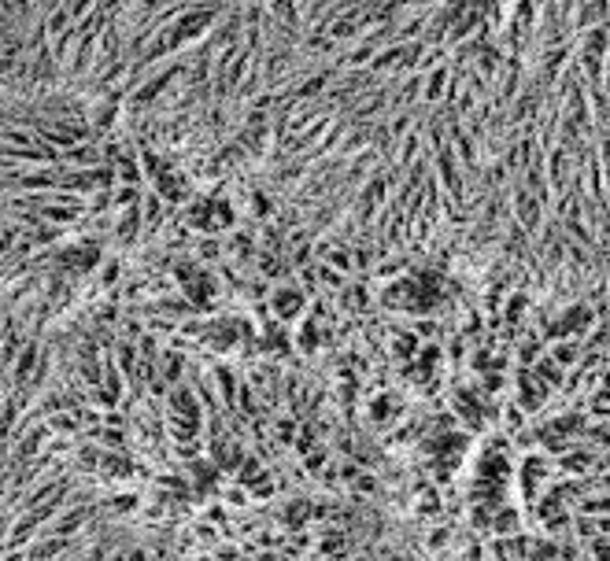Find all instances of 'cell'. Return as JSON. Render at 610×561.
<instances>
[{
	"instance_id": "obj_1",
	"label": "cell",
	"mask_w": 610,
	"mask_h": 561,
	"mask_svg": "<svg viewBox=\"0 0 610 561\" xmlns=\"http://www.w3.org/2000/svg\"><path fill=\"white\" fill-rule=\"evenodd\" d=\"M362 417H367L370 428H385L389 432L396 421L407 417V395L396 392V388H373V395L362 406Z\"/></svg>"
},
{
	"instance_id": "obj_2",
	"label": "cell",
	"mask_w": 610,
	"mask_h": 561,
	"mask_svg": "<svg viewBox=\"0 0 610 561\" xmlns=\"http://www.w3.org/2000/svg\"><path fill=\"white\" fill-rule=\"evenodd\" d=\"M307 292L296 285V280H277V285L270 288V314H274V321L277 325H293V321H299L307 314Z\"/></svg>"
},
{
	"instance_id": "obj_3",
	"label": "cell",
	"mask_w": 610,
	"mask_h": 561,
	"mask_svg": "<svg viewBox=\"0 0 610 561\" xmlns=\"http://www.w3.org/2000/svg\"><path fill=\"white\" fill-rule=\"evenodd\" d=\"M551 399V388L540 381V377H533V370H518L515 377V403L521 414H537V410H544V403Z\"/></svg>"
},
{
	"instance_id": "obj_4",
	"label": "cell",
	"mask_w": 610,
	"mask_h": 561,
	"mask_svg": "<svg viewBox=\"0 0 610 561\" xmlns=\"http://www.w3.org/2000/svg\"><path fill=\"white\" fill-rule=\"evenodd\" d=\"M337 307L344 310V314H351V318H359V314H367V310L373 307L370 303V288H367V280H344V288L337 292Z\"/></svg>"
},
{
	"instance_id": "obj_5",
	"label": "cell",
	"mask_w": 610,
	"mask_h": 561,
	"mask_svg": "<svg viewBox=\"0 0 610 561\" xmlns=\"http://www.w3.org/2000/svg\"><path fill=\"white\" fill-rule=\"evenodd\" d=\"M274 517L281 521V528L293 532V528L311 521V499H307V495H293V499H285L281 506H274Z\"/></svg>"
},
{
	"instance_id": "obj_6",
	"label": "cell",
	"mask_w": 610,
	"mask_h": 561,
	"mask_svg": "<svg viewBox=\"0 0 610 561\" xmlns=\"http://www.w3.org/2000/svg\"><path fill=\"white\" fill-rule=\"evenodd\" d=\"M163 377H159V381H163L167 388H178L181 384V377H185V351H178V348H170V351H163Z\"/></svg>"
},
{
	"instance_id": "obj_7",
	"label": "cell",
	"mask_w": 610,
	"mask_h": 561,
	"mask_svg": "<svg viewBox=\"0 0 610 561\" xmlns=\"http://www.w3.org/2000/svg\"><path fill=\"white\" fill-rule=\"evenodd\" d=\"M581 354H584V351H581V340H562V343H548V359H551L555 365H559L562 373L570 370V365H573L577 359H581Z\"/></svg>"
},
{
	"instance_id": "obj_8",
	"label": "cell",
	"mask_w": 610,
	"mask_h": 561,
	"mask_svg": "<svg viewBox=\"0 0 610 561\" xmlns=\"http://www.w3.org/2000/svg\"><path fill=\"white\" fill-rule=\"evenodd\" d=\"M100 506H104L111 517H130V513H137V506H141V495H137V491H122V495H111V499H104Z\"/></svg>"
},
{
	"instance_id": "obj_9",
	"label": "cell",
	"mask_w": 610,
	"mask_h": 561,
	"mask_svg": "<svg viewBox=\"0 0 610 561\" xmlns=\"http://www.w3.org/2000/svg\"><path fill=\"white\" fill-rule=\"evenodd\" d=\"M447 78H452V67L447 63H441V67H433L429 70V78H425V100L429 104H436V100H444V85H447Z\"/></svg>"
},
{
	"instance_id": "obj_10",
	"label": "cell",
	"mask_w": 610,
	"mask_h": 561,
	"mask_svg": "<svg viewBox=\"0 0 610 561\" xmlns=\"http://www.w3.org/2000/svg\"><path fill=\"white\" fill-rule=\"evenodd\" d=\"M248 214L255 222H266V218H274V200L266 196V192L255 185L252 192H248Z\"/></svg>"
},
{
	"instance_id": "obj_11",
	"label": "cell",
	"mask_w": 610,
	"mask_h": 561,
	"mask_svg": "<svg viewBox=\"0 0 610 561\" xmlns=\"http://www.w3.org/2000/svg\"><path fill=\"white\" fill-rule=\"evenodd\" d=\"M315 277H318V288H329V292H340L344 288V274H337V269H329V266H315Z\"/></svg>"
},
{
	"instance_id": "obj_12",
	"label": "cell",
	"mask_w": 610,
	"mask_h": 561,
	"mask_svg": "<svg viewBox=\"0 0 610 561\" xmlns=\"http://www.w3.org/2000/svg\"><path fill=\"white\" fill-rule=\"evenodd\" d=\"M222 255V240H215V236H200L196 240V258H192V263H215V258Z\"/></svg>"
},
{
	"instance_id": "obj_13",
	"label": "cell",
	"mask_w": 610,
	"mask_h": 561,
	"mask_svg": "<svg viewBox=\"0 0 610 561\" xmlns=\"http://www.w3.org/2000/svg\"><path fill=\"white\" fill-rule=\"evenodd\" d=\"M219 558L222 561H237V546H219Z\"/></svg>"
}]
</instances>
